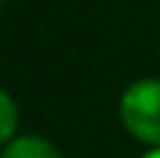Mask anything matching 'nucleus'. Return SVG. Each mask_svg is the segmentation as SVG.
<instances>
[{
    "label": "nucleus",
    "instance_id": "obj_1",
    "mask_svg": "<svg viewBox=\"0 0 160 158\" xmlns=\"http://www.w3.org/2000/svg\"><path fill=\"white\" fill-rule=\"evenodd\" d=\"M121 127L149 150L160 147V79L143 76L124 88L118 99Z\"/></svg>",
    "mask_w": 160,
    "mask_h": 158
},
{
    "label": "nucleus",
    "instance_id": "obj_2",
    "mask_svg": "<svg viewBox=\"0 0 160 158\" xmlns=\"http://www.w3.org/2000/svg\"><path fill=\"white\" fill-rule=\"evenodd\" d=\"M0 158H65L53 141L45 136H17L0 150Z\"/></svg>",
    "mask_w": 160,
    "mask_h": 158
},
{
    "label": "nucleus",
    "instance_id": "obj_3",
    "mask_svg": "<svg viewBox=\"0 0 160 158\" xmlns=\"http://www.w3.org/2000/svg\"><path fill=\"white\" fill-rule=\"evenodd\" d=\"M17 127H20V107H17V99L0 88V147L11 144L17 139Z\"/></svg>",
    "mask_w": 160,
    "mask_h": 158
},
{
    "label": "nucleus",
    "instance_id": "obj_4",
    "mask_svg": "<svg viewBox=\"0 0 160 158\" xmlns=\"http://www.w3.org/2000/svg\"><path fill=\"white\" fill-rule=\"evenodd\" d=\"M141 158H160V147H152V150H146Z\"/></svg>",
    "mask_w": 160,
    "mask_h": 158
},
{
    "label": "nucleus",
    "instance_id": "obj_5",
    "mask_svg": "<svg viewBox=\"0 0 160 158\" xmlns=\"http://www.w3.org/2000/svg\"><path fill=\"white\" fill-rule=\"evenodd\" d=\"M0 3H3V0H0Z\"/></svg>",
    "mask_w": 160,
    "mask_h": 158
}]
</instances>
